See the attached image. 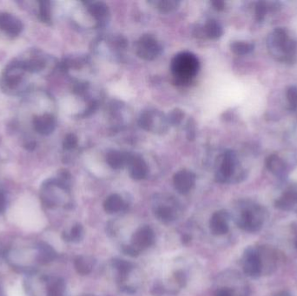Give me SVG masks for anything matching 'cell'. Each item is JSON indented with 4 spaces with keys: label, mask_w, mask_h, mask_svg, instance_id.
Returning <instances> with one entry per match:
<instances>
[{
    "label": "cell",
    "mask_w": 297,
    "mask_h": 296,
    "mask_svg": "<svg viewBox=\"0 0 297 296\" xmlns=\"http://www.w3.org/2000/svg\"><path fill=\"white\" fill-rule=\"evenodd\" d=\"M199 69V59L188 51L177 53L171 62V73L177 85H185L192 82Z\"/></svg>",
    "instance_id": "1"
},
{
    "label": "cell",
    "mask_w": 297,
    "mask_h": 296,
    "mask_svg": "<svg viewBox=\"0 0 297 296\" xmlns=\"http://www.w3.org/2000/svg\"><path fill=\"white\" fill-rule=\"evenodd\" d=\"M265 212L261 206L250 202H241L236 209L235 221L239 228L248 232H257L264 223Z\"/></svg>",
    "instance_id": "2"
},
{
    "label": "cell",
    "mask_w": 297,
    "mask_h": 296,
    "mask_svg": "<svg viewBox=\"0 0 297 296\" xmlns=\"http://www.w3.org/2000/svg\"><path fill=\"white\" fill-rule=\"evenodd\" d=\"M268 47L274 56L288 59L294 56L296 51L297 44L294 40L288 38L287 31L284 28L278 27L268 36Z\"/></svg>",
    "instance_id": "3"
},
{
    "label": "cell",
    "mask_w": 297,
    "mask_h": 296,
    "mask_svg": "<svg viewBox=\"0 0 297 296\" xmlns=\"http://www.w3.org/2000/svg\"><path fill=\"white\" fill-rule=\"evenodd\" d=\"M237 155L232 150H227L221 155L218 171L215 174L217 181L222 183L232 181H240L242 177L236 174L238 168Z\"/></svg>",
    "instance_id": "4"
},
{
    "label": "cell",
    "mask_w": 297,
    "mask_h": 296,
    "mask_svg": "<svg viewBox=\"0 0 297 296\" xmlns=\"http://www.w3.org/2000/svg\"><path fill=\"white\" fill-rule=\"evenodd\" d=\"M139 123L142 129L154 134H164L168 131L166 116L156 109L144 110L139 117Z\"/></svg>",
    "instance_id": "5"
},
{
    "label": "cell",
    "mask_w": 297,
    "mask_h": 296,
    "mask_svg": "<svg viewBox=\"0 0 297 296\" xmlns=\"http://www.w3.org/2000/svg\"><path fill=\"white\" fill-rule=\"evenodd\" d=\"M137 55L146 61H152L161 54L162 47L156 38L150 34H144L135 44Z\"/></svg>",
    "instance_id": "6"
},
{
    "label": "cell",
    "mask_w": 297,
    "mask_h": 296,
    "mask_svg": "<svg viewBox=\"0 0 297 296\" xmlns=\"http://www.w3.org/2000/svg\"><path fill=\"white\" fill-rule=\"evenodd\" d=\"M241 265L245 274L252 278L262 276V266L257 248H248L244 253Z\"/></svg>",
    "instance_id": "7"
},
{
    "label": "cell",
    "mask_w": 297,
    "mask_h": 296,
    "mask_svg": "<svg viewBox=\"0 0 297 296\" xmlns=\"http://www.w3.org/2000/svg\"><path fill=\"white\" fill-rule=\"evenodd\" d=\"M154 243L155 234L153 230L149 226H143L133 234L130 245L140 253L141 250L152 246Z\"/></svg>",
    "instance_id": "8"
},
{
    "label": "cell",
    "mask_w": 297,
    "mask_h": 296,
    "mask_svg": "<svg viewBox=\"0 0 297 296\" xmlns=\"http://www.w3.org/2000/svg\"><path fill=\"white\" fill-rule=\"evenodd\" d=\"M127 167L129 170V176L136 181L146 178L149 173V168L146 162L144 161L141 155L138 154L129 153Z\"/></svg>",
    "instance_id": "9"
},
{
    "label": "cell",
    "mask_w": 297,
    "mask_h": 296,
    "mask_svg": "<svg viewBox=\"0 0 297 296\" xmlns=\"http://www.w3.org/2000/svg\"><path fill=\"white\" fill-rule=\"evenodd\" d=\"M174 187L182 195L188 194L196 184V175L188 170H181L174 175Z\"/></svg>",
    "instance_id": "10"
},
{
    "label": "cell",
    "mask_w": 297,
    "mask_h": 296,
    "mask_svg": "<svg viewBox=\"0 0 297 296\" xmlns=\"http://www.w3.org/2000/svg\"><path fill=\"white\" fill-rule=\"evenodd\" d=\"M262 266V276L271 275L277 268V258L276 253L269 247H257Z\"/></svg>",
    "instance_id": "11"
},
{
    "label": "cell",
    "mask_w": 297,
    "mask_h": 296,
    "mask_svg": "<svg viewBox=\"0 0 297 296\" xmlns=\"http://www.w3.org/2000/svg\"><path fill=\"white\" fill-rule=\"evenodd\" d=\"M229 219L230 214L224 210L217 211L212 214L209 221V228L212 234L215 235H223L228 233L230 229Z\"/></svg>",
    "instance_id": "12"
},
{
    "label": "cell",
    "mask_w": 297,
    "mask_h": 296,
    "mask_svg": "<svg viewBox=\"0 0 297 296\" xmlns=\"http://www.w3.org/2000/svg\"><path fill=\"white\" fill-rule=\"evenodd\" d=\"M0 29L10 36H18L23 30V24L10 13H0Z\"/></svg>",
    "instance_id": "13"
},
{
    "label": "cell",
    "mask_w": 297,
    "mask_h": 296,
    "mask_svg": "<svg viewBox=\"0 0 297 296\" xmlns=\"http://www.w3.org/2000/svg\"><path fill=\"white\" fill-rule=\"evenodd\" d=\"M33 125L36 131L39 134L50 135L56 128V120L52 115L44 114L34 118Z\"/></svg>",
    "instance_id": "14"
},
{
    "label": "cell",
    "mask_w": 297,
    "mask_h": 296,
    "mask_svg": "<svg viewBox=\"0 0 297 296\" xmlns=\"http://www.w3.org/2000/svg\"><path fill=\"white\" fill-rule=\"evenodd\" d=\"M89 13L99 23L103 24L109 19L110 10L108 6L101 1H95L87 3Z\"/></svg>",
    "instance_id": "15"
},
{
    "label": "cell",
    "mask_w": 297,
    "mask_h": 296,
    "mask_svg": "<svg viewBox=\"0 0 297 296\" xmlns=\"http://www.w3.org/2000/svg\"><path fill=\"white\" fill-rule=\"evenodd\" d=\"M129 153L111 150L106 154V163L113 170H121L127 166Z\"/></svg>",
    "instance_id": "16"
},
{
    "label": "cell",
    "mask_w": 297,
    "mask_h": 296,
    "mask_svg": "<svg viewBox=\"0 0 297 296\" xmlns=\"http://www.w3.org/2000/svg\"><path fill=\"white\" fill-rule=\"evenodd\" d=\"M24 71L25 70L22 63H13L10 65L6 72V83L7 86L10 88H15L16 86H18Z\"/></svg>",
    "instance_id": "17"
},
{
    "label": "cell",
    "mask_w": 297,
    "mask_h": 296,
    "mask_svg": "<svg viewBox=\"0 0 297 296\" xmlns=\"http://www.w3.org/2000/svg\"><path fill=\"white\" fill-rule=\"evenodd\" d=\"M275 206L285 211H297V192L288 191L275 202Z\"/></svg>",
    "instance_id": "18"
},
{
    "label": "cell",
    "mask_w": 297,
    "mask_h": 296,
    "mask_svg": "<svg viewBox=\"0 0 297 296\" xmlns=\"http://www.w3.org/2000/svg\"><path fill=\"white\" fill-rule=\"evenodd\" d=\"M266 166L268 170L276 176H283L286 173L285 162L277 154H271L266 159Z\"/></svg>",
    "instance_id": "19"
},
{
    "label": "cell",
    "mask_w": 297,
    "mask_h": 296,
    "mask_svg": "<svg viewBox=\"0 0 297 296\" xmlns=\"http://www.w3.org/2000/svg\"><path fill=\"white\" fill-rule=\"evenodd\" d=\"M37 259L42 264L49 263L57 258V252L52 247L44 243H39L37 247Z\"/></svg>",
    "instance_id": "20"
},
{
    "label": "cell",
    "mask_w": 297,
    "mask_h": 296,
    "mask_svg": "<svg viewBox=\"0 0 297 296\" xmlns=\"http://www.w3.org/2000/svg\"><path fill=\"white\" fill-rule=\"evenodd\" d=\"M125 203L118 194H112L103 202V208L107 213L114 214L124 209Z\"/></svg>",
    "instance_id": "21"
},
{
    "label": "cell",
    "mask_w": 297,
    "mask_h": 296,
    "mask_svg": "<svg viewBox=\"0 0 297 296\" xmlns=\"http://www.w3.org/2000/svg\"><path fill=\"white\" fill-rule=\"evenodd\" d=\"M155 216L162 223H168L176 219L177 213L172 206L160 204L155 208Z\"/></svg>",
    "instance_id": "22"
},
{
    "label": "cell",
    "mask_w": 297,
    "mask_h": 296,
    "mask_svg": "<svg viewBox=\"0 0 297 296\" xmlns=\"http://www.w3.org/2000/svg\"><path fill=\"white\" fill-rule=\"evenodd\" d=\"M203 33L206 36L207 38H210V39H218L223 35L224 30H223V27L219 22L211 19V20L208 21L205 25L203 26Z\"/></svg>",
    "instance_id": "23"
},
{
    "label": "cell",
    "mask_w": 297,
    "mask_h": 296,
    "mask_svg": "<svg viewBox=\"0 0 297 296\" xmlns=\"http://www.w3.org/2000/svg\"><path fill=\"white\" fill-rule=\"evenodd\" d=\"M65 282L62 279L55 278L47 281V296H64Z\"/></svg>",
    "instance_id": "24"
},
{
    "label": "cell",
    "mask_w": 297,
    "mask_h": 296,
    "mask_svg": "<svg viewBox=\"0 0 297 296\" xmlns=\"http://www.w3.org/2000/svg\"><path fill=\"white\" fill-rule=\"evenodd\" d=\"M74 266L80 275L86 276L91 272L93 267V260L87 256H78L75 259Z\"/></svg>",
    "instance_id": "25"
},
{
    "label": "cell",
    "mask_w": 297,
    "mask_h": 296,
    "mask_svg": "<svg viewBox=\"0 0 297 296\" xmlns=\"http://www.w3.org/2000/svg\"><path fill=\"white\" fill-rule=\"evenodd\" d=\"M255 46H254L253 44L245 41H235L230 44L231 50L239 56L247 55L249 53L252 52Z\"/></svg>",
    "instance_id": "26"
},
{
    "label": "cell",
    "mask_w": 297,
    "mask_h": 296,
    "mask_svg": "<svg viewBox=\"0 0 297 296\" xmlns=\"http://www.w3.org/2000/svg\"><path fill=\"white\" fill-rule=\"evenodd\" d=\"M156 9L163 13H170L177 9L179 6L178 1L175 0H161V1H154L152 2Z\"/></svg>",
    "instance_id": "27"
},
{
    "label": "cell",
    "mask_w": 297,
    "mask_h": 296,
    "mask_svg": "<svg viewBox=\"0 0 297 296\" xmlns=\"http://www.w3.org/2000/svg\"><path fill=\"white\" fill-rule=\"evenodd\" d=\"M84 235V229L81 224H76L71 228V231L69 233H64L63 237L65 240L68 241H73V243H77L79 241L83 238Z\"/></svg>",
    "instance_id": "28"
},
{
    "label": "cell",
    "mask_w": 297,
    "mask_h": 296,
    "mask_svg": "<svg viewBox=\"0 0 297 296\" xmlns=\"http://www.w3.org/2000/svg\"><path fill=\"white\" fill-rule=\"evenodd\" d=\"M22 64H23L24 70L30 71V72H39V71H42L45 66V62L39 58L30 59L28 61L22 63Z\"/></svg>",
    "instance_id": "29"
},
{
    "label": "cell",
    "mask_w": 297,
    "mask_h": 296,
    "mask_svg": "<svg viewBox=\"0 0 297 296\" xmlns=\"http://www.w3.org/2000/svg\"><path fill=\"white\" fill-rule=\"evenodd\" d=\"M169 125L171 126H177L182 123V119L184 118V112L179 108H176L170 112L168 116H166Z\"/></svg>",
    "instance_id": "30"
},
{
    "label": "cell",
    "mask_w": 297,
    "mask_h": 296,
    "mask_svg": "<svg viewBox=\"0 0 297 296\" xmlns=\"http://www.w3.org/2000/svg\"><path fill=\"white\" fill-rule=\"evenodd\" d=\"M113 265L122 277H125L133 268L132 264L124 260H115L113 261Z\"/></svg>",
    "instance_id": "31"
},
{
    "label": "cell",
    "mask_w": 297,
    "mask_h": 296,
    "mask_svg": "<svg viewBox=\"0 0 297 296\" xmlns=\"http://www.w3.org/2000/svg\"><path fill=\"white\" fill-rule=\"evenodd\" d=\"M39 17L40 20L44 23H49L50 21V6L49 1L39 2Z\"/></svg>",
    "instance_id": "32"
},
{
    "label": "cell",
    "mask_w": 297,
    "mask_h": 296,
    "mask_svg": "<svg viewBox=\"0 0 297 296\" xmlns=\"http://www.w3.org/2000/svg\"><path fill=\"white\" fill-rule=\"evenodd\" d=\"M287 99L292 111L297 110V87L290 86L287 91Z\"/></svg>",
    "instance_id": "33"
},
{
    "label": "cell",
    "mask_w": 297,
    "mask_h": 296,
    "mask_svg": "<svg viewBox=\"0 0 297 296\" xmlns=\"http://www.w3.org/2000/svg\"><path fill=\"white\" fill-rule=\"evenodd\" d=\"M267 13V6L266 3L263 1H259L256 5V8H255V18L256 20L258 22H262L265 18Z\"/></svg>",
    "instance_id": "34"
},
{
    "label": "cell",
    "mask_w": 297,
    "mask_h": 296,
    "mask_svg": "<svg viewBox=\"0 0 297 296\" xmlns=\"http://www.w3.org/2000/svg\"><path fill=\"white\" fill-rule=\"evenodd\" d=\"M77 143H78V140H77V136L73 133H70V134H67L64 139L63 147L66 150H73L77 147Z\"/></svg>",
    "instance_id": "35"
},
{
    "label": "cell",
    "mask_w": 297,
    "mask_h": 296,
    "mask_svg": "<svg viewBox=\"0 0 297 296\" xmlns=\"http://www.w3.org/2000/svg\"><path fill=\"white\" fill-rule=\"evenodd\" d=\"M194 120L190 119L187 123V138L188 140H194L196 137V127H195Z\"/></svg>",
    "instance_id": "36"
},
{
    "label": "cell",
    "mask_w": 297,
    "mask_h": 296,
    "mask_svg": "<svg viewBox=\"0 0 297 296\" xmlns=\"http://www.w3.org/2000/svg\"><path fill=\"white\" fill-rule=\"evenodd\" d=\"M215 296H234V291L230 287H222L218 289Z\"/></svg>",
    "instance_id": "37"
},
{
    "label": "cell",
    "mask_w": 297,
    "mask_h": 296,
    "mask_svg": "<svg viewBox=\"0 0 297 296\" xmlns=\"http://www.w3.org/2000/svg\"><path fill=\"white\" fill-rule=\"evenodd\" d=\"M6 205H7V202H6V196L0 192V214L5 212L6 209Z\"/></svg>",
    "instance_id": "38"
},
{
    "label": "cell",
    "mask_w": 297,
    "mask_h": 296,
    "mask_svg": "<svg viewBox=\"0 0 297 296\" xmlns=\"http://www.w3.org/2000/svg\"><path fill=\"white\" fill-rule=\"evenodd\" d=\"M212 6L214 9L217 10V11H223L225 7V3L224 1H221V0H215V1H213L211 2Z\"/></svg>",
    "instance_id": "39"
},
{
    "label": "cell",
    "mask_w": 297,
    "mask_h": 296,
    "mask_svg": "<svg viewBox=\"0 0 297 296\" xmlns=\"http://www.w3.org/2000/svg\"><path fill=\"white\" fill-rule=\"evenodd\" d=\"M36 144L34 142H30L28 144H25V148L28 150H33L35 149Z\"/></svg>",
    "instance_id": "40"
},
{
    "label": "cell",
    "mask_w": 297,
    "mask_h": 296,
    "mask_svg": "<svg viewBox=\"0 0 297 296\" xmlns=\"http://www.w3.org/2000/svg\"><path fill=\"white\" fill-rule=\"evenodd\" d=\"M275 296H292L290 293L287 292V291H282V292H279V293H277Z\"/></svg>",
    "instance_id": "41"
},
{
    "label": "cell",
    "mask_w": 297,
    "mask_h": 296,
    "mask_svg": "<svg viewBox=\"0 0 297 296\" xmlns=\"http://www.w3.org/2000/svg\"><path fill=\"white\" fill-rule=\"evenodd\" d=\"M0 296H6L5 291H4V288L1 287V285H0Z\"/></svg>",
    "instance_id": "42"
},
{
    "label": "cell",
    "mask_w": 297,
    "mask_h": 296,
    "mask_svg": "<svg viewBox=\"0 0 297 296\" xmlns=\"http://www.w3.org/2000/svg\"><path fill=\"white\" fill-rule=\"evenodd\" d=\"M294 246H295V248L297 249V233L296 235H295V237H294Z\"/></svg>",
    "instance_id": "43"
},
{
    "label": "cell",
    "mask_w": 297,
    "mask_h": 296,
    "mask_svg": "<svg viewBox=\"0 0 297 296\" xmlns=\"http://www.w3.org/2000/svg\"><path fill=\"white\" fill-rule=\"evenodd\" d=\"M2 255V250L0 249V255Z\"/></svg>",
    "instance_id": "44"
}]
</instances>
